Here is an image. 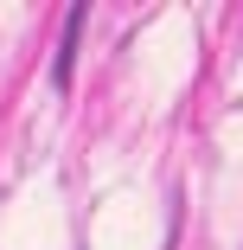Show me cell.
Returning <instances> with one entry per match:
<instances>
[]
</instances>
